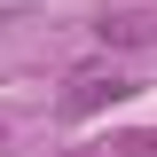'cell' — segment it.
<instances>
[{
  "instance_id": "cell-1",
  "label": "cell",
  "mask_w": 157,
  "mask_h": 157,
  "mask_svg": "<svg viewBox=\"0 0 157 157\" xmlns=\"http://www.w3.org/2000/svg\"><path fill=\"white\" fill-rule=\"evenodd\" d=\"M126 94H141V86L118 71V63H78V71L63 78V118H94V110H110V102H126Z\"/></svg>"
},
{
  "instance_id": "cell-2",
  "label": "cell",
  "mask_w": 157,
  "mask_h": 157,
  "mask_svg": "<svg viewBox=\"0 0 157 157\" xmlns=\"http://www.w3.org/2000/svg\"><path fill=\"white\" fill-rule=\"evenodd\" d=\"M94 39H102V47H149V39H157V16H149V8H110V16L94 24Z\"/></svg>"
},
{
  "instance_id": "cell-3",
  "label": "cell",
  "mask_w": 157,
  "mask_h": 157,
  "mask_svg": "<svg viewBox=\"0 0 157 157\" xmlns=\"http://www.w3.org/2000/svg\"><path fill=\"white\" fill-rule=\"evenodd\" d=\"M126 149H157V134H134V141H126Z\"/></svg>"
},
{
  "instance_id": "cell-4",
  "label": "cell",
  "mask_w": 157,
  "mask_h": 157,
  "mask_svg": "<svg viewBox=\"0 0 157 157\" xmlns=\"http://www.w3.org/2000/svg\"><path fill=\"white\" fill-rule=\"evenodd\" d=\"M0 141H8V126H0Z\"/></svg>"
}]
</instances>
